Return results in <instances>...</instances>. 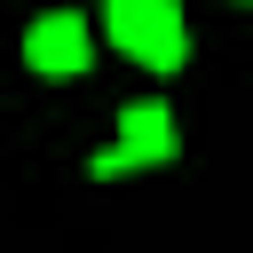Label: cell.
<instances>
[{"label": "cell", "mask_w": 253, "mask_h": 253, "mask_svg": "<svg viewBox=\"0 0 253 253\" xmlns=\"http://www.w3.org/2000/svg\"><path fill=\"white\" fill-rule=\"evenodd\" d=\"M103 24L126 47V63H142V71H182V55H190V24L174 0H111Z\"/></svg>", "instance_id": "cell-1"}, {"label": "cell", "mask_w": 253, "mask_h": 253, "mask_svg": "<svg viewBox=\"0 0 253 253\" xmlns=\"http://www.w3.org/2000/svg\"><path fill=\"white\" fill-rule=\"evenodd\" d=\"M174 158V111L166 103H126L119 111V142L111 150H95V182H111V174H126V166H166Z\"/></svg>", "instance_id": "cell-2"}, {"label": "cell", "mask_w": 253, "mask_h": 253, "mask_svg": "<svg viewBox=\"0 0 253 253\" xmlns=\"http://www.w3.org/2000/svg\"><path fill=\"white\" fill-rule=\"evenodd\" d=\"M87 55H95V32H87L79 16H40V24L24 32V63H32L40 79H79Z\"/></svg>", "instance_id": "cell-3"}, {"label": "cell", "mask_w": 253, "mask_h": 253, "mask_svg": "<svg viewBox=\"0 0 253 253\" xmlns=\"http://www.w3.org/2000/svg\"><path fill=\"white\" fill-rule=\"evenodd\" d=\"M245 8H253V0H245Z\"/></svg>", "instance_id": "cell-4"}]
</instances>
